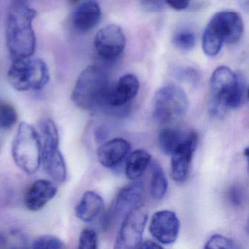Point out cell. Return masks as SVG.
<instances>
[{
  "label": "cell",
  "instance_id": "cell-18",
  "mask_svg": "<svg viewBox=\"0 0 249 249\" xmlns=\"http://www.w3.org/2000/svg\"><path fill=\"white\" fill-rule=\"evenodd\" d=\"M104 208V201L93 191L85 192L75 208V215L84 222H90L97 218Z\"/></svg>",
  "mask_w": 249,
  "mask_h": 249
},
{
  "label": "cell",
  "instance_id": "cell-23",
  "mask_svg": "<svg viewBox=\"0 0 249 249\" xmlns=\"http://www.w3.org/2000/svg\"><path fill=\"white\" fill-rule=\"evenodd\" d=\"M173 43L178 49L187 52L195 47L196 39L192 32L182 30L173 36Z\"/></svg>",
  "mask_w": 249,
  "mask_h": 249
},
{
  "label": "cell",
  "instance_id": "cell-24",
  "mask_svg": "<svg viewBox=\"0 0 249 249\" xmlns=\"http://www.w3.org/2000/svg\"><path fill=\"white\" fill-rule=\"evenodd\" d=\"M34 249H60L65 248L64 242L53 235H42L33 241Z\"/></svg>",
  "mask_w": 249,
  "mask_h": 249
},
{
  "label": "cell",
  "instance_id": "cell-22",
  "mask_svg": "<svg viewBox=\"0 0 249 249\" xmlns=\"http://www.w3.org/2000/svg\"><path fill=\"white\" fill-rule=\"evenodd\" d=\"M18 113L12 105L0 104V129H9L17 124Z\"/></svg>",
  "mask_w": 249,
  "mask_h": 249
},
{
  "label": "cell",
  "instance_id": "cell-21",
  "mask_svg": "<svg viewBox=\"0 0 249 249\" xmlns=\"http://www.w3.org/2000/svg\"><path fill=\"white\" fill-rule=\"evenodd\" d=\"M151 167V179L150 183V192L154 199L160 200L166 195L168 188L167 178L162 167L157 161H152Z\"/></svg>",
  "mask_w": 249,
  "mask_h": 249
},
{
  "label": "cell",
  "instance_id": "cell-28",
  "mask_svg": "<svg viewBox=\"0 0 249 249\" xmlns=\"http://www.w3.org/2000/svg\"><path fill=\"white\" fill-rule=\"evenodd\" d=\"M228 197L233 205L236 206L241 205L244 198L243 190L238 186H232L229 190Z\"/></svg>",
  "mask_w": 249,
  "mask_h": 249
},
{
  "label": "cell",
  "instance_id": "cell-25",
  "mask_svg": "<svg viewBox=\"0 0 249 249\" xmlns=\"http://www.w3.org/2000/svg\"><path fill=\"white\" fill-rule=\"evenodd\" d=\"M205 249H238L234 241L221 234H214L205 244Z\"/></svg>",
  "mask_w": 249,
  "mask_h": 249
},
{
  "label": "cell",
  "instance_id": "cell-17",
  "mask_svg": "<svg viewBox=\"0 0 249 249\" xmlns=\"http://www.w3.org/2000/svg\"><path fill=\"white\" fill-rule=\"evenodd\" d=\"M131 146L123 138H114L104 142L97 149L99 162L107 168H112L120 164L129 154Z\"/></svg>",
  "mask_w": 249,
  "mask_h": 249
},
{
  "label": "cell",
  "instance_id": "cell-19",
  "mask_svg": "<svg viewBox=\"0 0 249 249\" xmlns=\"http://www.w3.org/2000/svg\"><path fill=\"white\" fill-rule=\"evenodd\" d=\"M151 161V154L144 149L133 151L128 157L125 166V174L130 180L140 178L145 173Z\"/></svg>",
  "mask_w": 249,
  "mask_h": 249
},
{
  "label": "cell",
  "instance_id": "cell-26",
  "mask_svg": "<svg viewBox=\"0 0 249 249\" xmlns=\"http://www.w3.org/2000/svg\"><path fill=\"white\" fill-rule=\"evenodd\" d=\"M97 235L94 230L84 229L79 237L80 249H96L97 248Z\"/></svg>",
  "mask_w": 249,
  "mask_h": 249
},
{
  "label": "cell",
  "instance_id": "cell-30",
  "mask_svg": "<svg viewBox=\"0 0 249 249\" xmlns=\"http://www.w3.org/2000/svg\"><path fill=\"white\" fill-rule=\"evenodd\" d=\"M139 248H142V249H161L162 246H160L158 243L151 241V240H146L143 243H141Z\"/></svg>",
  "mask_w": 249,
  "mask_h": 249
},
{
  "label": "cell",
  "instance_id": "cell-6",
  "mask_svg": "<svg viewBox=\"0 0 249 249\" xmlns=\"http://www.w3.org/2000/svg\"><path fill=\"white\" fill-rule=\"evenodd\" d=\"M8 78L17 91H38L49 84L50 72L44 61L30 57L14 61L8 71Z\"/></svg>",
  "mask_w": 249,
  "mask_h": 249
},
{
  "label": "cell",
  "instance_id": "cell-29",
  "mask_svg": "<svg viewBox=\"0 0 249 249\" xmlns=\"http://www.w3.org/2000/svg\"><path fill=\"white\" fill-rule=\"evenodd\" d=\"M191 0H164L170 8L176 11H183L189 6Z\"/></svg>",
  "mask_w": 249,
  "mask_h": 249
},
{
  "label": "cell",
  "instance_id": "cell-32",
  "mask_svg": "<svg viewBox=\"0 0 249 249\" xmlns=\"http://www.w3.org/2000/svg\"><path fill=\"white\" fill-rule=\"evenodd\" d=\"M69 1L72 5H75V4L80 2V0H69Z\"/></svg>",
  "mask_w": 249,
  "mask_h": 249
},
{
  "label": "cell",
  "instance_id": "cell-20",
  "mask_svg": "<svg viewBox=\"0 0 249 249\" xmlns=\"http://www.w3.org/2000/svg\"><path fill=\"white\" fill-rule=\"evenodd\" d=\"M188 132L173 127H166L160 131L159 135V145L162 152L171 155L187 136Z\"/></svg>",
  "mask_w": 249,
  "mask_h": 249
},
{
  "label": "cell",
  "instance_id": "cell-1",
  "mask_svg": "<svg viewBox=\"0 0 249 249\" xmlns=\"http://www.w3.org/2000/svg\"><path fill=\"white\" fill-rule=\"evenodd\" d=\"M210 113L221 117L228 108L241 107L248 96L244 77L225 66L218 67L213 72L210 83Z\"/></svg>",
  "mask_w": 249,
  "mask_h": 249
},
{
  "label": "cell",
  "instance_id": "cell-31",
  "mask_svg": "<svg viewBox=\"0 0 249 249\" xmlns=\"http://www.w3.org/2000/svg\"><path fill=\"white\" fill-rule=\"evenodd\" d=\"M242 8L247 10L249 8V0H239Z\"/></svg>",
  "mask_w": 249,
  "mask_h": 249
},
{
  "label": "cell",
  "instance_id": "cell-3",
  "mask_svg": "<svg viewBox=\"0 0 249 249\" xmlns=\"http://www.w3.org/2000/svg\"><path fill=\"white\" fill-rule=\"evenodd\" d=\"M243 33V20L237 13L232 11L216 13L210 19L202 35L204 53L211 57L216 56L224 43H237Z\"/></svg>",
  "mask_w": 249,
  "mask_h": 249
},
{
  "label": "cell",
  "instance_id": "cell-5",
  "mask_svg": "<svg viewBox=\"0 0 249 249\" xmlns=\"http://www.w3.org/2000/svg\"><path fill=\"white\" fill-rule=\"evenodd\" d=\"M42 145L38 132L27 122H21L12 144V157L17 167L33 175L41 164Z\"/></svg>",
  "mask_w": 249,
  "mask_h": 249
},
{
  "label": "cell",
  "instance_id": "cell-14",
  "mask_svg": "<svg viewBox=\"0 0 249 249\" xmlns=\"http://www.w3.org/2000/svg\"><path fill=\"white\" fill-rule=\"evenodd\" d=\"M139 88V81L135 75H123L116 85L110 87L103 107L111 110L124 107L136 97Z\"/></svg>",
  "mask_w": 249,
  "mask_h": 249
},
{
  "label": "cell",
  "instance_id": "cell-7",
  "mask_svg": "<svg viewBox=\"0 0 249 249\" xmlns=\"http://www.w3.org/2000/svg\"><path fill=\"white\" fill-rule=\"evenodd\" d=\"M39 128L42 134L41 162L46 173L55 181L62 183L68 176L66 162L59 148V135L56 125L52 119L40 121Z\"/></svg>",
  "mask_w": 249,
  "mask_h": 249
},
{
  "label": "cell",
  "instance_id": "cell-16",
  "mask_svg": "<svg viewBox=\"0 0 249 249\" xmlns=\"http://www.w3.org/2000/svg\"><path fill=\"white\" fill-rule=\"evenodd\" d=\"M101 15L97 0H84L72 14V25L80 33H88L100 22Z\"/></svg>",
  "mask_w": 249,
  "mask_h": 249
},
{
  "label": "cell",
  "instance_id": "cell-13",
  "mask_svg": "<svg viewBox=\"0 0 249 249\" xmlns=\"http://www.w3.org/2000/svg\"><path fill=\"white\" fill-rule=\"evenodd\" d=\"M180 230V221L171 211H160L151 217L149 231L160 243L172 244L176 241Z\"/></svg>",
  "mask_w": 249,
  "mask_h": 249
},
{
  "label": "cell",
  "instance_id": "cell-12",
  "mask_svg": "<svg viewBox=\"0 0 249 249\" xmlns=\"http://www.w3.org/2000/svg\"><path fill=\"white\" fill-rule=\"evenodd\" d=\"M94 44L100 57L106 60H113L123 53L126 46V37L119 26L108 24L97 32Z\"/></svg>",
  "mask_w": 249,
  "mask_h": 249
},
{
  "label": "cell",
  "instance_id": "cell-2",
  "mask_svg": "<svg viewBox=\"0 0 249 249\" xmlns=\"http://www.w3.org/2000/svg\"><path fill=\"white\" fill-rule=\"evenodd\" d=\"M36 10L27 4L17 2L11 7L6 21V40L14 61L32 57L36 52V37L33 22Z\"/></svg>",
  "mask_w": 249,
  "mask_h": 249
},
{
  "label": "cell",
  "instance_id": "cell-9",
  "mask_svg": "<svg viewBox=\"0 0 249 249\" xmlns=\"http://www.w3.org/2000/svg\"><path fill=\"white\" fill-rule=\"evenodd\" d=\"M143 192V184L141 181H134L122 188L106 213L104 227L108 228L122 221L127 214L139 206Z\"/></svg>",
  "mask_w": 249,
  "mask_h": 249
},
{
  "label": "cell",
  "instance_id": "cell-4",
  "mask_svg": "<svg viewBox=\"0 0 249 249\" xmlns=\"http://www.w3.org/2000/svg\"><path fill=\"white\" fill-rule=\"evenodd\" d=\"M110 88L106 72L102 68L92 65L81 72L71 97L73 103L82 110L103 108Z\"/></svg>",
  "mask_w": 249,
  "mask_h": 249
},
{
  "label": "cell",
  "instance_id": "cell-15",
  "mask_svg": "<svg viewBox=\"0 0 249 249\" xmlns=\"http://www.w3.org/2000/svg\"><path fill=\"white\" fill-rule=\"evenodd\" d=\"M57 188L47 180H36L29 188L24 196V204L27 209L37 212L43 209L56 196Z\"/></svg>",
  "mask_w": 249,
  "mask_h": 249
},
{
  "label": "cell",
  "instance_id": "cell-27",
  "mask_svg": "<svg viewBox=\"0 0 249 249\" xmlns=\"http://www.w3.org/2000/svg\"><path fill=\"white\" fill-rule=\"evenodd\" d=\"M142 8L148 12L160 11L164 7V0H140Z\"/></svg>",
  "mask_w": 249,
  "mask_h": 249
},
{
  "label": "cell",
  "instance_id": "cell-8",
  "mask_svg": "<svg viewBox=\"0 0 249 249\" xmlns=\"http://www.w3.org/2000/svg\"><path fill=\"white\" fill-rule=\"evenodd\" d=\"M189 100L186 92L176 85H167L156 92L153 101V116L160 124H167L186 114Z\"/></svg>",
  "mask_w": 249,
  "mask_h": 249
},
{
  "label": "cell",
  "instance_id": "cell-11",
  "mask_svg": "<svg viewBox=\"0 0 249 249\" xmlns=\"http://www.w3.org/2000/svg\"><path fill=\"white\" fill-rule=\"evenodd\" d=\"M197 143L198 134L190 130L184 141L172 153L171 176L175 181L183 183L189 178Z\"/></svg>",
  "mask_w": 249,
  "mask_h": 249
},
{
  "label": "cell",
  "instance_id": "cell-10",
  "mask_svg": "<svg viewBox=\"0 0 249 249\" xmlns=\"http://www.w3.org/2000/svg\"><path fill=\"white\" fill-rule=\"evenodd\" d=\"M148 219V212L144 205H140L122 220L114 248L132 249L139 248Z\"/></svg>",
  "mask_w": 249,
  "mask_h": 249
}]
</instances>
